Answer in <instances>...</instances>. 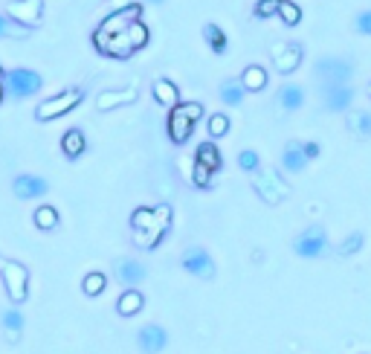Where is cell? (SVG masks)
Here are the masks:
<instances>
[{"label": "cell", "instance_id": "obj_1", "mask_svg": "<svg viewBox=\"0 0 371 354\" xmlns=\"http://www.w3.org/2000/svg\"><path fill=\"white\" fill-rule=\"evenodd\" d=\"M131 227H134V241L145 250H154L163 235L171 227V206L159 203V206H139L131 215Z\"/></svg>", "mask_w": 371, "mask_h": 354}, {"label": "cell", "instance_id": "obj_2", "mask_svg": "<svg viewBox=\"0 0 371 354\" xmlns=\"http://www.w3.org/2000/svg\"><path fill=\"white\" fill-rule=\"evenodd\" d=\"M85 99V93L78 90V87H67V90H61L58 96H50V99H44V102H38V108H35V119L38 122H53V119H58V117H64V114H70V110Z\"/></svg>", "mask_w": 371, "mask_h": 354}, {"label": "cell", "instance_id": "obj_3", "mask_svg": "<svg viewBox=\"0 0 371 354\" xmlns=\"http://www.w3.org/2000/svg\"><path fill=\"white\" fill-rule=\"evenodd\" d=\"M252 189L258 192V198H261L264 203H270V206L282 203V201L290 195V186L284 183L282 171H276V169L252 171Z\"/></svg>", "mask_w": 371, "mask_h": 354}, {"label": "cell", "instance_id": "obj_4", "mask_svg": "<svg viewBox=\"0 0 371 354\" xmlns=\"http://www.w3.org/2000/svg\"><path fill=\"white\" fill-rule=\"evenodd\" d=\"M0 279H3V287H6V294L15 305H21L26 302L29 296V270L21 264V262H0Z\"/></svg>", "mask_w": 371, "mask_h": 354}, {"label": "cell", "instance_id": "obj_5", "mask_svg": "<svg viewBox=\"0 0 371 354\" xmlns=\"http://www.w3.org/2000/svg\"><path fill=\"white\" fill-rule=\"evenodd\" d=\"M316 76L325 82V87L331 85H348L354 76V64L343 56H325L316 61Z\"/></svg>", "mask_w": 371, "mask_h": 354}, {"label": "cell", "instance_id": "obj_6", "mask_svg": "<svg viewBox=\"0 0 371 354\" xmlns=\"http://www.w3.org/2000/svg\"><path fill=\"white\" fill-rule=\"evenodd\" d=\"M139 18H142V3H128V6H122L117 12H110L107 18L99 24V29H96V35L114 38V35H119V32L128 29V24H134Z\"/></svg>", "mask_w": 371, "mask_h": 354}, {"label": "cell", "instance_id": "obj_7", "mask_svg": "<svg viewBox=\"0 0 371 354\" xmlns=\"http://www.w3.org/2000/svg\"><path fill=\"white\" fill-rule=\"evenodd\" d=\"M293 250H296V255H302V259H319V255L328 250L325 230H322L319 224H313V227H308V230H302L296 235V241H293Z\"/></svg>", "mask_w": 371, "mask_h": 354}, {"label": "cell", "instance_id": "obj_8", "mask_svg": "<svg viewBox=\"0 0 371 354\" xmlns=\"http://www.w3.org/2000/svg\"><path fill=\"white\" fill-rule=\"evenodd\" d=\"M41 12H44V0H9L6 3V18L21 24L24 29L35 26L41 21Z\"/></svg>", "mask_w": 371, "mask_h": 354}, {"label": "cell", "instance_id": "obj_9", "mask_svg": "<svg viewBox=\"0 0 371 354\" xmlns=\"http://www.w3.org/2000/svg\"><path fill=\"white\" fill-rule=\"evenodd\" d=\"M180 264L186 273H191V276H198V279H215V262L203 247H189L183 253Z\"/></svg>", "mask_w": 371, "mask_h": 354}, {"label": "cell", "instance_id": "obj_10", "mask_svg": "<svg viewBox=\"0 0 371 354\" xmlns=\"http://www.w3.org/2000/svg\"><path fill=\"white\" fill-rule=\"evenodd\" d=\"M6 87L15 99H26V96H35L41 90V76L35 70H12L6 76Z\"/></svg>", "mask_w": 371, "mask_h": 354}, {"label": "cell", "instance_id": "obj_11", "mask_svg": "<svg viewBox=\"0 0 371 354\" xmlns=\"http://www.w3.org/2000/svg\"><path fill=\"white\" fill-rule=\"evenodd\" d=\"M137 346L142 348V354H159L169 346V331L163 326H142L137 334Z\"/></svg>", "mask_w": 371, "mask_h": 354}, {"label": "cell", "instance_id": "obj_12", "mask_svg": "<svg viewBox=\"0 0 371 354\" xmlns=\"http://www.w3.org/2000/svg\"><path fill=\"white\" fill-rule=\"evenodd\" d=\"M273 64H276V70L282 76H290L299 64H302V47L299 44H276L273 47Z\"/></svg>", "mask_w": 371, "mask_h": 354}, {"label": "cell", "instance_id": "obj_13", "mask_svg": "<svg viewBox=\"0 0 371 354\" xmlns=\"http://www.w3.org/2000/svg\"><path fill=\"white\" fill-rule=\"evenodd\" d=\"M12 192L21 201L41 198V195H46V180H44V177H35V174H18L12 180Z\"/></svg>", "mask_w": 371, "mask_h": 354}, {"label": "cell", "instance_id": "obj_14", "mask_svg": "<svg viewBox=\"0 0 371 354\" xmlns=\"http://www.w3.org/2000/svg\"><path fill=\"white\" fill-rule=\"evenodd\" d=\"M114 276L125 285V287H137L148 273H145V264H139L137 259H117L114 262Z\"/></svg>", "mask_w": 371, "mask_h": 354}, {"label": "cell", "instance_id": "obj_15", "mask_svg": "<svg viewBox=\"0 0 371 354\" xmlns=\"http://www.w3.org/2000/svg\"><path fill=\"white\" fill-rule=\"evenodd\" d=\"M137 102V87H122V90H102L96 96V108L99 110H117L122 105Z\"/></svg>", "mask_w": 371, "mask_h": 354}, {"label": "cell", "instance_id": "obj_16", "mask_svg": "<svg viewBox=\"0 0 371 354\" xmlns=\"http://www.w3.org/2000/svg\"><path fill=\"white\" fill-rule=\"evenodd\" d=\"M191 131H195V122H189L180 110L171 108V114H169V137L174 146H183V142H189Z\"/></svg>", "mask_w": 371, "mask_h": 354}, {"label": "cell", "instance_id": "obj_17", "mask_svg": "<svg viewBox=\"0 0 371 354\" xmlns=\"http://www.w3.org/2000/svg\"><path fill=\"white\" fill-rule=\"evenodd\" d=\"M354 102V90L348 85H331L325 87V108L328 110H348Z\"/></svg>", "mask_w": 371, "mask_h": 354}, {"label": "cell", "instance_id": "obj_18", "mask_svg": "<svg viewBox=\"0 0 371 354\" xmlns=\"http://www.w3.org/2000/svg\"><path fill=\"white\" fill-rule=\"evenodd\" d=\"M195 163L206 166L209 171H221L223 169V157H221V149L215 146V142H203V146H198V154H195Z\"/></svg>", "mask_w": 371, "mask_h": 354}, {"label": "cell", "instance_id": "obj_19", "mask_svg": "<svg viewBox=\"0 0 371 354\" xmlns=\"http://www.w3.org/2000/svg\"><path fill=\"white\" fill-rule=\"evenodd\" d=\"M142 305H145V296L137 291V287H125L122 296L117 299V311L122 317H134V314L142 311Z\"/></svg>", "mask_w": 371, "mask_h": 354}, {"label": "cell", "instance_id": "obj_20", "mask_svg": "<svg viewBox=\"0 0 371 354\" xmlns=\"http://www.w3.org/2000/svg\"><path fill=\"white\" fill-rule=\"evenodd\" d=\"M85 149H87V140H85V134H82V128H70V131L61 137V151L67 154L70 160L82 157Z\"/></svg>", "mask_w": 371, "mask_h": 354}, {"label": "cell", "instance_id": "obj_21", "mask_svg": "<svg viewBox=\"0 0 371 354\" xmlns=\"http://www.w3.org/2000/svg\"><path fill=\"white\" fill-rule=\"evenodd\" d=\"M241 87L255 93V90H264L267 87V70L258 67V64H250V67H244V73H241Z\"/></svg>", "mask_w": 371, "mask_h": 354}, {"label": "cell", "instance_id": "obj_22", "mask_svg": "<svg viewBox=\"0 0 371 354\" xmlns=\"http://www.w3.org/2000/svg\"><path fill=\"white\" fill-rule=\"evenodd\" d=\"M154 99L159 105H166V108H177L180 105V90H177L174 82H169V78H157L154 82Z\"/></svg>", "mask_w": 371, "mask_h": 354}, {"label": "cell", "instance_id": "obj_23", "mask_svg": "<svg viewBox=\"0 0 371 354\" xmlns=\"http://www.w3.org/2000/svg\"><path fill=\"white\" fill-rule=\"evenodd\" d=\"M282 166L287 171H302L308 166V157L302 154V142H287L284 151H282Z\"/></svg>", "mask_w": 371, "mask_h": 354}, {"label": "cell", "instance_id": "obj_24", "mask_svg": "<svg viewBox=\"0 0 371 354\" xmlns=\"http://www.w3.org/2000/svg\"><path fill=\"white\" fill-rule=\"evenodd\" d=\"M0 323H3V331H6V340L9 343H18L21 340V331H24V314L21 311L6 308L3 317H0Z\"/></svg>", "mask_w": 371, "mask_h": 354}, {"label": "cell", "instance_id": "obj_25", "mask_svg": "<svg viewBox=\"0 0 371 354\" xmlns=\"http://www.w3.org/2000/svg\"><path fill=\"white\" fill-rule=\"evenodd\" d=\"M279 105H282L284 110H299V108L304 105V90H302L299 85H284V87L279 90Z\"/></svg>", "mask_w": 371, "mask_h": 354}, {"label": "cell", "instance_id": "obj_26", "mask_svg": "<svg viewBox=\"0 0 371 354\" xmlns=\"http://www.w3.org/2000/svg\"><path fill=\"white\" fill-rule=\"evenodd\" d=\"M203 38H206V44H209V50L218 53V56H223V50H227V35H223V29H221L218 24H206V26H203Z\"/></svg>", "mask_w": 371, "mask_h": 354}, {"label": "cell", "instance_id": "obj_27", "mask_svg": "<svg viewBox=\"0 0 371 354\" xmlns=\"http://www.w3.org/2000/svg\"><path fill=\"white\" fill-rule=\"evenodd\" d=\"M125 38L131 41V47H134V53L137 50H142L145 44H148V38H151V32H148V26H145L142 21H134V24H128V29H125Z\"/></svg>", "mask_w": 371, "mask_h": 354}, {"label": "cell", "instance_id": "obj_28", "mask_svg": "<svg viewBox=\"0 0 371 354\" xmlns=\"http://www.w3.org/2000/svg\"><path fill=\"white\" fill-rule=\"evenodd\" d=\"M107 287V276L102 270H90L87 276L82 279V291H85V296H99L102 291Z\"/></svg>", "mask_w": 371, "mask_h": 354}, {"label": "cell", "instance_id": "obj_29", "mask_svg": "<svg viewBox=\"0 0 371 354\" xmlns=\"http://www.w3.org/2000/svg\"><path fill=\"white\" fill-rule=\"evenodd\" d=\"M32 218H35V227L44 230V233H50V230L58 227V209L55 206H38Z\"/></svg>", "mask_w": 371, "mask_h": 354}, {"label": "cell", "instance_id": "obj_30", "mask_svg": "<svg viewBox=\"0 0 371 354\" xmlns=\"http://www.w3.org/2000/svg\"><path fill=\"white\" fill-rule=\"evenodd\" d=\"M348 128L360 137H371V114L368 110H354V114H348Z\"/></svg>", "mask_w": 371, "mask_h": 354}, {"label": "cell", "instance_id": "obj_31", "mask_svg": "<svg viewBox=\"0 0 371 354\" xmlns=\"http://www.w3.org/2000/svg\"><path fill=\"white\" fill-rule=\"evenodd\" d=\"M221 99L227 105H241V99H244V87H241L238 78H227V82L221 85Z\"/></svg>", "mask_w": 371, "mask_h": 354}, {"label": "cell", "instance_id": "obj_32", "mask_svg": "<svg viewBox=\"0 0 371 354\" xmlns=\"http://www.w3.org/2000/svg\"><path fill=\"white\" fill-rule=\"evenodd\" d=\"M279 18L287 24V26H296L299 21H302V9L293 3V0H282V3H279Z\"/></svg>", "mask_w": 371, "mask_h": 354}, {"label": "cell", "instance_id": "obj_33", "mask_svg": "<svg viewBox=\"0 0 371 354\" xmlns=\"http://www.w3.org/2000/svg\"><path fill=\"white\" fill-rule=\"evenodd\" d=\"M26 35H29V29L15 24L6 15H0V38H26Z\"/></svg>", "mask_w": 371, "mask_h": 354}, {"label": "cell", "instance_id": "obj_34", "mask_svg": "<svg viewBox=\"0 0 371 354\" xmlns=\"http://www.w3.org/2000/svg\"><path fill=\"white\" fill-rule=\"evenodd\" d=\"M363 233H351L345 241H343V244L340 247H336V253H340V255H354V253H360L363 250Z\"/></svg>", "mask_w": 371, "mask_h": 354}, {"label": "cell", "instance_id": "obj_35", "mask_svg": "<svg viewBox=\"0 0 371 354\" xmlns=\"http://www.w3.org/2000/svg\"><path fill=\"white\" fill-rule=\"evenodd\" d=\"M177 110H180V114L189 119V122H200V117H203V102H180L177 105Z\"/></svg>", "mask_w": 371, "mask_h": 354}, {"label": "cell", "instance_id": "obj_36", "mask_svg": "<svg viewBox=\"0 0 371 354\" xmlns=\"http://www.w3.org/2000/svg\"><path fill=\"white\" fill-rule=\"evenodd\" d=\"M230 131V117H223V114H212L209 117V134L212 137H223Z\"/></svg>", "mask_w": 371, "mask_h": 354}, {"label": "cell", "instance_id": "obj_37", "mask_svg": "<svg viewBox=\"0 0 371 354\" xmlns=\"http://www.w3.org/2000/svg\"><path fill=\"white\" fill-rule=\"evenodd\" d=\"M191 183L200 186V189H209V183H212V171H209L206 166L195 163V171H191Z\"/></svg>", "mask_w": 371, "mask_h": 354}, {"label": "cell", "instance_id": "obj_38", "mask_svg": "<svg viewBox=\"0 0 371 354\" xmlns=\"http://www.w3.org/2000/svg\"><path fill=\"white\" fill-rule=\"evenodd\" d=\"M279 3H282V0H258L255 15H258V18H273V15L279 12Z\"/></svg>", "mask_w": 371, "mask_h": 354}, {"label": "cell", "instance_id": "obj_39", "mask_svg": "<svg viewBox=\"0 0 371 354\" xmlns=\"http://www.w3.org/2000/svg\"><path fill=\"white\" fill-rule=\"evenodd\" d=\"M258 163H261V160H258V154L250 151V149L238 154V166L244 169V171H258Z\"/></svg>", "mask_w": 371, "mask_h": 354}, {"label": "cell", "instance_id": "obj_40", "mask_svg": "<svg viewBox=\"0 0 371 354\" xmlns=\"http://www.w3.org/2000/svg\"><path fill=\"white\" fill-rule=\"evenodd\" d=\"M357 29L363 32V35H371V9L360 12V18H357Z\"/></svg>", "mask_w": 371, "mask_h": 354}, {"label": "cell", "instance_id": "obj_41", "mask_svg": "<svg viewBox=\"0 0 371 354\" xmlns=\"http://www.w3.org/2000/svg\"><path fill=\"white\" fill-rule=\"evenodd\" d=\"M302 154L308 160H316L319 157V146H316V142H302Z\"/></svg>", "mask_w": 371, "mask_h": 354}, {"label": "cell", "instance_id": "obj_42", "mask_svg": "<svg viewBox=\"0 0 371 354\" xmlns=\"http://www.w3.org/2000/svg\"><path fill=\"white\" fill-rule=\"evenodd\" d=\"M3 78H6V70H3V67H0V82H3Z\"/></svg>", "mask_w": 371, "mask_h": 354}, {"label": "cell", "instance_id": "obj_43", "mask_svg": "<svg viewBox=\"0 0 371 354\" xmlns=\"http://www.w3.org/2000/svg\"><path fill=\"white\" fill-rule=\"evenodd\" d=\"M0 102H3V85H0Z\"/></svg>", "mask_w": 371, "mask_h": 354}, {"label": "cell", "instance_id": "obj_44", "mask_svg": "<svg viewBox=\"0 0 371 354\" xmlns=\"http://www.w3.org/2000/svg\"><path fill=\"white\" fill-rule=\"evenodd\" d=\"M151 3H163V0H151Z\"/></svg>", "mask_w": 371, "mask_h": 354}, {"label": "cell", "instance_id": "obj_45", "mask_svg": "<svg viewBox=\"0 0 371 354\" xmlns=\"http://www.w3.org/2000/svg\"><path fill=\"white\" fill-rule=\"evenodd\" d=\"M368 99H371V85H368Z\"/></svg>", "mask_w": 371, "mask_h": 354}]
</instances>
